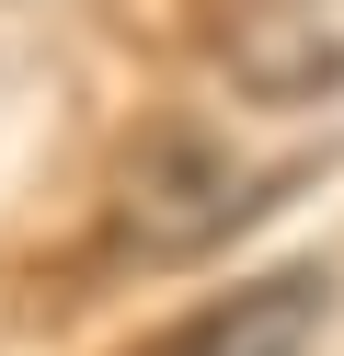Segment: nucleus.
Segmentation results:
<instances>
[{"label":"nucleus","instance_id":"7ed1b4c3","mask_svg":"<svg viewBox=\"0 0 344 356\" xmlns=\"http://www.w3.org/2000/svg\"><path fill=\"white\" fill-rule=\"evenodd\" d=\"M321 310H333V276H321V264H287V276H252V287H229V299H206L161 356H310Z\"/></svg>","mask_w":344,"mask_h":356},{"label":"nucleus","instance_id":"f257e3e1","mask_svg":"<svg viewBox=\"0 0 344 356\" xmlns=\"http://www.w3.org/2000/svg\"><path fill=\"white\" fill-rule=\"evenodd\" d=\"M252 207H264V172H241L218 138H195V127L138 138V149H126V172H115V241H126L138 264L206 253V241H229Z\"/></svg>","mask_w":344,"mask_h":356},{"label":"nucleus","instance_id":"f03ea898","mask_svg":"<svg viewBox=\"0 0 344 356\" xmlns=\"http://www.w3.org/2000/svg\"><path fill=\"white\" fill-rule=\"evenodd\" d=\"M206 58L252 104H321L344 92V0H218Z\"/></svg>","mask_w":344,"mask_h":356}]
</instances>
